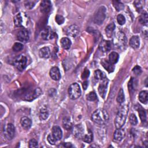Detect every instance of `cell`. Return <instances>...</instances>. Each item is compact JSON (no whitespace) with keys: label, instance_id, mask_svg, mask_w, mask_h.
<instances>
[{"label":"cell","instance_id":"obj_1","mask_svg":"<svg viewBox=\"0 0 148 148\" xmlns=\"http://www.w3.org/2000/svg\"><path fill=\"white\" fill-rule=\"evenodd\" d=\"M92 120L98 125H103L109 120V115L107 111L104 109L95 110L91 115Z\"/></svg>","mask_w":148,"mask_h":148},{"label":"cell","instance_id":"obj_2","mask_svg":"<svg viewBox=\"0 0 148 148\" xmlns=\"http://www.w3.org/2000/svg\"><path fill=\"white\" fill-rule=\"evenodd\" d=\"M128 114V107L124 105L121 107L118 111L117 115L115 118V124L117 129L121 128L126 122Z\"/></svg>","mask_w":148,"mask_h":148},{"label":"cell","instance_id":"obj_3","mask_svg":"<svg viewBox=\"0 0 148 148\" xmlns=\"http://www.w3.org/2000/svg\"><path fill=\"white\" fill-rule=\"evenodd\" d=\"M114 44L118 48H123L126 46L127 38L125 34L122 31H119L115 34Z\"/></svg>","mask_w":148,"mask_h":148},{"label":"cell","instance_id":"obj_4","mask_svg":"<svg viewBox=\"0 0 148 148\" xmlns=\"http://www.w3.org/2000/svg\"><path fill=\"white\" fill-rule=\"evenodd\" d=\"M69 97L71 100H75L81 95V89L79 85L77 83H73L69 87Z\"/></svg>","mask_w":148,"mask_h":148},{"label":"cell","instance_id":"obj_5","mask_svg":"<svg viewBox=\"0 0 148 148\" xmlns=\"http://www.w3.org/2000/svg\"><path fill=\"white\" fill-rule=\"evenodd\" d=\"M106 17V8L104 7H101L94 13L93 21L94 23L100 25L103 24Z\"/></svg>","mask_w":148,"mask_h":148},{"label":"cell","instance_id":"obj_6","mask_svg":"<svg viewBox=\"0 0 148 148\" xmlns=\"http://www.w3.org/2000/svg\"><path fill=\"white\" fill-rule=\"evenodd\" d=\"M27 58L22 55H20L18 56H17L13 61L14 66L19 71H23V69H25L26 65H27Z\"/></svg>","mask_w":148,"mask_h":148},{"label":"cell","instance_id":"obj_7","mask_svg":"<svg viewBox=\"0 0 148 148\" xmlns=\"http://www.w3.org/2000/svg\"><path fill=\"white\" fill-rule=\"evenodd\" d=\"M4 135L8 139L11 140L13 139L15 134V126L12 124H11V123H9V124L4 127Z\"/></svg>","mask_w":148,"mask_h":148},{"label":"cell","instance_id":"obj_8","mask_svg":"<svg viewBox=\"0 0 148 148\" xmlns=\"http://www.w3.org/2000/svg\"><path fill=\"white\" fill-rule=\"evenodd\" d=\"M17 39L24 43H26L29 40V33L26 29H21L17 34Z\"/></svg>","mask_w":148,"mask_h":148},{"label":"cell","instance_id":"obj_9","mask_svg":"<svg viewBox=\"0 0 148 148\" xmlns=\"http://www.w3.org/2000/svg\"><path fill=\"white\" fill-rule=\"evenodd\" d=\"M108 84V80L107 78L104 80L101 81V82L100 83L99 86H98V92H99L100 96L103 98H105L107 94Z\"/></svg>","mask_w":148,"mask_h":148},{"label":"cell","instance_id":"obj_10","mask_svg":"<svg viewBox=\"0 0 148 148\" xmlns=\"http://www.w3.org/2000/svg\"><path fill=\"white\" fill-rule=\"evenodd\" d=\"M41 37L44 40H50L54 38L55 33L51 27L45 28L41 32Z\"/></svg>","mask_w":148,"mask_h":148},{"label":"cell","instance_id":"obj_11","mask_svg":"<svg viewBox=\"0 0 148 148\" xmlns=\"http://www.w3.org/2000/svg\"><path fill=\"white\" fill-rule=\"evenodd\" d=\"M73 135L77 138H82L84 134V128L82 125H77L72 128Z\"/></svg>","mask_w":148,"mask_h":148},{"label":"cell","instance_id":"obj_12","mask_svg":"<svg viewBox=\"0 0 148 148\" xmlns=\"http://www.w3.org/2000/svg\"><path fill=\"white\" fill-rule=\"evenodd\" d=\"M112 43L109 41L103 40L99 44V49L103 52H108L112 49Z\"/></svg>","mask_w":148,"mask_h":148},{"label":"cell","instance_id":"obj_13","mask_svg":"<svg viewBox=\"0 0 148 148\" xmlns=\"http://www.w3.org/2000/svg\"><path fill=\"white\" fill-rule=\"evenodd\" d=\"M79 33V29L76 24H73L69 26L67 30V34L68 35L72 37H76Z\"/></svg>","mask_w":148,"mask_h":148},{"label":"cell","instance_id":"obj_14","mask_svg":"<svg viewBox=\"0 0 148 148\" xmlns=\"http://www.w3.org/2000/svg\"><path fill=\"white\" fill-rule=\"evenodd\" d=\"M52 8V4L50 1L47 0H45L42 1L40 5L41 11L43 13H47L50 12Z\"/></svg>","mask_w":148,"mask_h":148},{"label":"cell","instance_id":"obj_15","mask_svg":"<svg viewBox=\"0 0 148 148\" xmlns=\"http://www.w3.org/2000/svg\"><path fill=\"white\" fill-rule=\"evenodd\" d=\"M42 93V91L40 89L37 88L35 89L33 91L27 93V94L25 97V100L27 101H32L35 98L39 97Z\"/></svg>","mask_w":148,"mask_h":148},{"label":"cell","instance_id":"obj_16","mask_svg":"<svg viewBox=\"0 0 148 148\" xmlns=\"http://www.w3.org/2000/svg\"><path fill=\"white\" fill-rule=\"evenodd\" d=\"M125 131L121 128L117 129L113 134V139L115 141L120 142L125 137Z\"/></svg>","mask_w":148,"mask_h":148},{"label":"cell","instance_id":"obj_17","mask_svg":"<svg viewBox=\"0 0 148 148\" xmlns=\"http://www.w3.org/2000/svg\"><path fill=\"white\" fill-rule=\"evenodd\" d=\"M50 76L54 81H59L61 78V74L59 68L53 67L50 71Z\"/></svg>","mask_w":148,"mask_h":148},{"label":"cell","instance_id":"obj_18","mask_svg":"<svg viewBox=\"0 0 148 148\" xmlns=\"http://www.w3.org/2000/svg\"><path fill=\"white\" fill-rule=\"evenodd\" d=\"M20 124L24 129L29 130L31 127L32 121L27 117H23L20 120Z\"/></svg>","mask_w":148,"mask_h":148},{"label":"cell","instance_id":"obj_19","mask_svg":"<svg viewBox=\"0 0 148 148\" xmlns=\"http://www.w3.org/2000/svg\"><path fill=\"white\" fill-rule=\"evenodd\" d=\"M101 64L109 73H111L113 72L115 69V66L109 60H107V59H103L101 61Z\"/></svg>","mask_w":148,"mask_h":148},{"label":"cell","instance_id":"obj_20","mask_svg":"<svg viewBox=\"0 0 148 148\" xmlns=\"http://www.w3.org/2000/svg\"><path fill=\"white\" fill-rule=\"evenodd\" d=\"M52 135L57 141L60 140L63 137V132L59 126H55L52 128Z\"/></svg>","mask_w":148,"mask_h":148},{"label":"cell","instance_id":"obj_21","mask_svg":"<svg viewBox=\"0 0 148 148\" xmlns=\"http://www.w3.org/2000/svg\"><path fill=\"white\" fill-rule=\"evenodd\" d=\"M39 55L40 57L47 59L51 56V51L50 49L48 47H44L41 49L39 52Z\"/></svg>","mask_w":148,"mask_h":148},{"label":"cell","instance_id":"obj_22","mask_svg":"<svg viewBox=\"0 0 148 148\" xmlns=\"http://www.w3.org/2000/svg\"><path fill=\"white\" fill-rule=\"evenodd\" d=\"M130 45L133 49H137L140 45V39L138 36H133L130 40Z\"/></svg>","mask_w":148,"mask_h":148},{"label":"cell","instance_id":"obj_23","mask_svg":"<svg viewBox=\"0 0 148 148\" xmlns=\"http://www.w3.org/2000/svg\"><path fill=\"white\" fill-rule=\"evenodd\" d=\"M139 100L142 104H146L148 100V93L146 90L140 92L139 94Z\"/></svg>","mask_w":148,"mask_h":148},{"label":"cell","instance_id":"obj_24","mask_svg":"<svg viewBox=\"0 0 148 148\" xmlns=\"http://www.w3.org/2000/svg\"><path fill=\"white\" fill-rule=\"evenodd\" d=\"M115 29V24L113 23H110L108 25L105 29L106 35L108 38H111L112 35V34Z\"/></svg>","mask_w":148,"mask_h":148},{"label":"cell","instance_id":"obj_25","mask_svg":"<svg viewBox=\"0 0 148 148\" xmlns=\"http://www.w3.org/2000/svg\"><path fill=\"white\" fill-rule=\"evenodd\" d=\"M61 45L63 49L67 50V49H69L71 47V40L68 38H65V37L61 39Z\"/></svg>","mask_w":148,"mask_h":148},{"label":"cell","instance_id":"obj_26","mask_svg":"<svg viewBox=\"0 0 148 148\" xmlns=\"http://www.w3.org/2000/svg\"><path fill=\"white\" fill-rule=\"evenodd\" d=\"M63 127L67 130H69L72 129V122L71 121L69 118L65 117L63 119Z\"/></svg>","mask_w":148,"mask_h":148},{"label":"cell","instance_id":"obj_27","mask_svg":"<svg viewBox=\"0 0 148 148\" xmlns=\"http://www.w3.org/2000/svg\"><path fill=\"white\" fill-rule=\"evenodd\" d=\"M94 77L96 79L101 81L107 78L105 74L100 69H97L94 72Z\"/></svg>","mask_w":148,"mask_h":148},{"label":"cell","instance_id":"obj_28","mask_svg":"<svg viewBox=\"0 0 148 148\" xmlns=\"http://www.w3.org/2000/svg\"><path fill=\"white\" fill-rule=\"evenodd\" d=\"M119 54L116 52H111L109 54V61L113 64H116V63H117L118 60H119Z\"/></svg>","mask_w":148,"mask_h":148},{"label":"cell","instance_id":"obj_29","mask_svg":"<svg viewBox=\"0 0 148 148\" xmlns=\"http://www.w3.org/2000/svg\"><path fill=\"white\" fill-rule=\"evenodd\" d=\"M139 21L144 26H146L148 23V16L146 12L143 13L139 18Z\"/></svg>","mask_w":148,"mask_h":148},{"label":"cell","instance_id":"obj_30","mask_svg":"<svg viewBox=\"0 0 148 148\" xmlns=\"http://www.w3.org/2000/svg\"><path fill=\"white\" fill-rule=\"evenodd\" d=\"M125 96L124 91H123V90L122 89H121L119 91V94L117 97V102L119 104H121L123 102H125Z\"/></svg>","mask_w":148,"mask_h":148},{"label":"cell","instance_id":"obj_31","mask_svg":"<svg viewBox=\"0 0 148 148\" xmlns=\"http://www.w3.org/2000/svg\"><path fill=\"white\" fill-rule=\"evenodd\" d=\"M49 116V112L46 108H42L39 112V119L41 120H45Z\"/></svg>","mask_w":148,"mask_h":148},{"label":"cell","instance_id":"obj_32","mask_svg":"<svg viewBox=\"0 0 148 148\" xmlns=\"http://www.w3.org/2000/svg\"><path fill=\"white\" fill-rule=\"evenodd\" d=\"M138 113L140 117V119L142 121V122L145 123L146 121V111L142 108L141 106H139V108L138 109Z\"/></svg>","mask_w":148,"mask_h":148},{"label":"cell","instance_id":"obj_33","mask_svg":"<svg viewBox=\"0 0 148 148\" xmlns=\"http://www.w3.org/2000/svg\"><path fill=\"white\" fill-rule=\"evenodd\" d=\"M14 22L15 26L17 27H21L22 26L23 19L20 13H18L17 15L15 16L14 18Z\"/></svg>","mask_w":148,"mask_h":148},{"label":"cell","instance_id":"obj_34","mask_svg":"<svg viewBox=\"0 0 148 148\" xmlns=\"http://www.w3.org/2000/svg\"><path fill=\"white\" fill-rule=\"evenodd\" d=\"M93 133L90 130H89L88 134L83 135V137H82L83 141L86 143H91L93 141Z\"/></svg>","mask_w":148,"mask_h":148},{"label":"cell","instance_id":"obj_35","mask_svg":"<svg viewBox=\"0 0 148 148\" xmlns=\"http://www.w3.org/2000/svg\"><path fill=\"white\" fill-rule=\"evenodd\" d=\"M113 5L117 11H120L123 10L125 8L124 5H123L121 2L118 1H113Z\"/></svg>","mask_w":148,"mask_h":148},{"label":"cell","instance_id":"obj_36","mask_svg":"<svg viewBox=\"0 0 148 148\" xmlns=\"http://www.w3.org/2000/svg\"><path fill=\"white\" fill-rule=\"evenodd\" d=\"M86 98L87 100L90 101H95L97 99V94L95 92L92 91L89 93L87 95H86Z\"/></svg>","mask_w":148,"mask_h":148},{"label":"cell","instance_id":"obj_37","mask_svg":"<svg viewBox=\"0 0 148 148\" xmlns=\"http://www.w3.org/2000/svg\"><path fill=\"white\" fill-rule=\"evenodd\" d=\"M136 84H137V82H136L135 80L134 79V78H132L131 79V80L129 82V85L128 86H129V91H134L135 88L136 87Z\"/></svg>","mask_w":148,"mask_h":148},{"label":"cell","instance_id":"obj_38","mask_svg":"<svg viewBox=\"0 0 148 148\" xmlns=\"http://www.w3.org/2000/svg\"><path fill=\"white\" fill-rule=\"evenodd\" d=\"M12 49L15 52H20L23 49V45L19 42L15 43L13 45Z\"/></svg>","mask_w":148,"mask_h":148},{"label":"cell","instance_id":"obj_39","mask_svg":"<svg viewBox=\"0 0 148 148\" xmlns=\"http://www.w3.org/2000/svg\"><path fill=\"white\" fill-rule=\"evenodd\" d=\"M117 21L120 25H123V24H125L126 23L125 17L123 15L120 14L117 16Z\"/></svg>","mask_w":148,"mask_h":148},{"label":"cell","instance_id":"obj_40","mask_svg":"<svg viewBox=\"0 0 148 148\" xmlns=\"http://www.w3.org/2000/svg\"><path fill=\"white\" fill-rule=\"evenodd\" d=\"M130 122L131 125L135 126L138 123V119L135 115L132 113L130 116Z\"/></svg>","mask_w":148,"mask_h":148},{"label":"cell","instance_id":"obj_41","mask_svg":"<svg viewBox=\"0 0 148 148\" xmlns=\"http://www.w3.org/2000/svg\"><path fill=\"white\" fill-rule=\"evenodd\" d=\"M142 1H135L134 3V5L135 7V8L137 9V11L138 12H141L142 9H143V4H142Z\"/></svg>","mask_w":148,"mask_h":148},{"label":"cell","instance_id":"obj_42","mask_svg":"<svg viewBox=\"0 0 148 148\" xmlns=\"http://www.w3.org/2000/svg\"><path fill=\"white\" fill-rule=\"evenodd\" d=\"M35 5V1H26L24 3L25 7L28 9H32Z\"/></svg>","mask_w":148,"mask_h":148},{"label":"cell","instance_id":"obj_43","mask_svg":"<svg viewBox=\"0 0 148 148\" xmlns=\"http://www.w3.org/2000/svg\"><path fill=\"white\" fill-rule=\"evenodd\" d=\"M47 141L49 142V143H51L52 145H55L57 141L56 139L53 137L52 134H49L47 136Z\"/></svg>","mask_w":148,"mask_h":148},{"label":"cell","instance_id":"obj_44","mask_svg":"<svg viewBox=\"0 0 148 148\" xmlns=\"http://www.w3.org/2000/svg\"><path fill=\"white\" fill-rule=\"evenodd\" d=\"M55 20L58 24L60 25V24H62L63 23H64L65 19H64L63 16H62L61 15H57L55 17Z\"/></svg>","mask_w":148,"mask_h":148},{"label":"cell","instance_id":"obj_45","mask_svg":"<svg viewBox=\"0 0 148 148\" xmlns=\"http://www.w3.org/2000/svg\"><path fill=\"white\" fill-rule=\"evenodd\" d=\"M38 146V142L35 139H32L29 141V147H37Z\"/></svg>","mask_w":148,"mask_h":148},{"label":"cell","instance_id":"obj_46","mask_svg":"<svg viewBox=\"0 0 148 148\" xmlns=\"http://www.w3.org/2000/svg\"><path fill=\"white\" fill-rule=\"evenodd\" d=\"M133 72L135 74V75H140V74L142 73V69H141V68L139 67V66H135L133 69Z\"/></svg>","mask_w":148,"mask_h":148},{"label":"cell","instance_id":"obj_47","mask_svg":"<svg viewBox=\"0 0 148 148\" xmlns=\"http://www.w3.org/2000/svg\"><path fill=\"white\" fill-rule=\"evenodd\" d=\"M90 75V71L89 69H87V68H85V69L84 70L82 75V78L83 79H87Z\"/></svg>","mask_w":148,"mask_h":148},{"label":"cell","instance_id":"obj_48","mask_svg":"<svg viewBox=\"0 0 148 148\" xmlns=\"http://www.w3.org/2000/svg\"><path fill=\"white\" fill-rule=\"evenodd\" d=\"M64 146L65 147H73L71 143H64Z\"/></svg>","mask_w":148,"mask_h":148},{"label":"cell","instance_id":"obj_49","mask_svg":"<svg viewBox=\"0 0 148 148\" xmlns=\"http://www.w3.org/2000/svg\"><path fill=\"white\" fill-rule=\"evenodd\" d=\"M87 86H88V82H87V81H85V82H83V89H84L85 90H86V89H87Z\"/></svg>","mask_w":148,"mask_h":148}]
</instances>
